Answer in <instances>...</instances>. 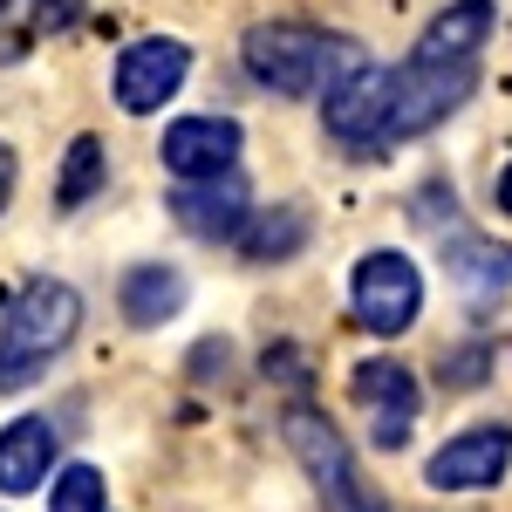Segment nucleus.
Segmentation results:
<instances>
[{"label": "nucleus", "instance_id": "nucleus-1", "mask_svg": "<svg viewBox=\"0 0 512 512\" xmlns=\"http://www.w3.org/2000/svg\"><path fill=\"white\" fill-rule=\"evenodd\" d=\"M239 55H246V76L274 96H328L342 76L369 62L362 41L308 28V21H260V28H246Z\"/></svg>", "mask_w": 512, "mask_h": 512}, {"label": "nucleus", "instance_id": "nucleus-2", "mask_svg": "<svg viewBox=\"0 0 512 512\" xmlns=\"http://www.w3.org/2000/svg\"><path fill=\"white\" fill-rule=\"evenodd\" d=\"M82 294L69 280H28L0 321V390H28L55 355L76 342Z\"/></svg>", "mask_w": 512, "mask_h": 512}, {"label": "nucleus", "instance_id": "nucleus-3", "mask_svg": "<svg viewBox=\"0 0 512 512\" xmlns=\"http://www.w3.org/2000/svg\"><path fill=\"white\" fill-rule=\"evenodd\" d=\"M280 437H287L294 465L308 472V485L321 492V506H328V512H390V499L362 478L349 437L335 431L328 410H315V403H287V410H280Z\"/></svg>", "mask_w": 512, "mask_h": 512}, {"label": "nucleus", "instance_id": "nucleus-4", "mask_svg": "<svg viewBox=\"0 0 512 512\" xmlns=\"http://www.w3.org/2000/svg\"><path fill=\"white\" fill-rule=\"evenodd\" d=\"M349 308L355 321L369 328V335H403L410 321L424 315V274H417V260L410 253H396V246H376V253H362L349 274Z\"/></svg>", "mask_w": 512, "mask_h": 512}, {"label": "nucleus", "instance_id": "nucleus-5", "mask_svg": "<svg viewBox=\"0 0 512 512\" xmlns=\"http://www.w3.org/2000/svg\"><path fill=\"white\" fill-rule=\"evenodd\" d=\"M478 89V69H431V62H403L390 76V123H383V144L403 137H424L451 117L465 96Z\"/></svg>", "mask_w": 512, "mask_h": 512}, {"label": "nucleus", "instance_id": "nucleus-6", "mask_svg": "<svg viewBox=\"0 0 512 512\" xmlns=\"http://www.w3.org/2000/svg\"><path fill=\"white\" fill-rule=\"evenodd\" d=\"M185 76H192V48L178 35H144L117 55V76L110 82H117V103L130 117H151V110H164L185 89Z\"/></svg>", "mask_w": 512, "mask_h": 512}, {"label": "nucleus", "instance_id": "nucleus-7", "mask_svg": "<svg viewBox=\"0 0 512 512\" xmlns=\"http://www.w3.org/2000/svg\"><path fill=\"white\" fill-rule=\"evenodd\" d=\"M355 403L369 410V431L383 451H403L410 444V424H417V376L396 362V355H369V362H355L349 376Z\"/></svg>", "mask_w": 512, "mask_h": 512}, {"label": "nucleus", "instance_id": "nucleus-8", "mask_svg": "<svg viewBox=\"0 0 512 512\" xmlns=\"http://www.w3.org/2000/svg\"><path fill=\"white\" fill-rule=\"evenodd\" d=\"M512 465V431L506 424H478V431H458L451 444H437V458L424 465L437 492H485L499 485Z\"/></svg>", "mask_w": 512, "mask_h": 512}, {"label": "nucleus", "instance_id": "nucleus-9", "mask_svg": "<svg viewBox=\"0 0 512 512\" xmlns=\"http://www.w3.org/2000/svg\"><path fill=\"white\" fill-rule=\"evenodd\" d=\"M390 76L396 69L362 62L355 76H342L328 96H321V123H328L342 144H383V123H390Z\"/></svg>", "mask_w": 512, "mask_h": 512}, {"label": "nucleus", "instance_id": "nucleus-10", "mask_svg": "<svg viewBox=\"0 0 512 512\" xmlns=\"http://www.w3.org/2000/svg\"><path fill=\"white\" fill-rule=\"evenodd\" d=\"M171 219L192 239H239L246 219H253V198H246V178L239 171H219V178H192L171 192Z\"/></svg>", "mask_w": 512, "mask_h": 512}, {"label": "nucleus", "instance_id": "nucleus-11", "mask_svg": "<svg viewBox=\"0 0 512 512\" xmlns=\"http://www.w3.org/2000/svg\"><path fill=\"white\" fill-rule=\"evenodd\" d=\"M239 123L233 117H178L164 130V171L171 178H219V171H233L239 164Z\"/></svg>", "mask_w": 512, "mask_h": 512}, {"label": "nucleus", "instance_id": "nucleus-12", "mask_svg": "<svg viewBox=\"0 0 512 512\" xmlns=\"http://www.w3.org/2000/svg\"><path fill=\"white\" fill-rule=\"evenodd\" d=\"M492 21H499L492 0H451L431 28L417 35V55H410V62H431V69H478V48L492 41Z\"/></svg>", "mask_w": 512, "mask_h": 512}, {"label": "nucleus", "instance_id": "nucleus-13", "mask_svg": "<svg viewBox=\"0 0 512 512\" xmlns=\"http://www.w3.org/2000/svg\"><path fill=\"white\" fill-rule=\"evenodd\" d=\"M48 472H55V431H48V417H14L0 431V492L7 499L41 492Z\"/></svg>", "mask_w": 512, "mask_h": 512}, {"label": "nucleus", "instance_id": "nucleus-14", "mask_svg": "<svg viewBox=\"0 0 512 512\" xmlns=\"http://www.w3.org/2000/svg\"><path fill=\"white\" fill-rule=\"evenodd\" d=\"M444 267H451L458 294H465L472 308L499 301V294L512 287V260L492 246V239H478V233H451V239H444Z\"/></svg>", "mask_w": 512, "mask_h": 512}, {"label": "nucleus", "instance_id": "nucleus-15", "mask_svg": "<svg viewBox=\"0 0 512 512\" xmlns=\"http://www.w3.org/2000/svg\"><path fill=\"white\" fill-rule=\"evenodd\" d=\"M117 301H123V321H130V328H164V321L185 308V274H178V267H158V260H144V267L123 274Z\"/></svg>", "mask_w": 512, "mask_h": 512}, {"label": "nucleus", "instance_id": "nucleus-16", "mask_svg": "<svg viewBox=\"0 0 512 512\" xmlns=\"http://www.w3.org/2000/svg\"><path fill=\"white\" fill-rule=\"evenodd\" d=\"M308 239V212L301 205H280V212H253L246 233H239V253L246 260H294Z\"/></svg>", "mask_w": 512, "mask_h": 512}, {"label": "nucleus", "instance_id": "nucleus-17", "mask_svg": "<svg viewBox=\"0 0 512 512\" xmlns=\"http://www.w3.org/2000/svg\"><path fill=\"white\" fill-rule=\"evenodd\" d=\"M103 178H110L103 144H96V137H76V144H69V158H62V178H55V205H62V212L89 205V198L103 192Z\"/></svg>", "mask_w": 512, "mask_h": 512}, {"label": "nucleus", "instance_id": "nucleus-18", "mask_svg": "<svg viewBox=\"0 0 512 512\" xmlns=\"http://www.w3.org/2000/svg\"><path fill=\"white\" fill-rule=\"evenodd\" d=\"M110 492H103V472L96 465H69L55 472V492H48V512H103Z\"/></svg>", "mask_w": 512, "mask_h": 512}, {"label": "nucleus", "instance_id": "nucleus-19", "mask_svg": "<svg viewBox=\"0 0 512 512\" xmlns=\"http://www.w3.org/2000/svg\"><path fill=\"white\" fill-rule=\"evenodd\" d=\"M485 369H492V349H465V355H451V362H444V383H451V390H472Z\"/></svg>", "mask_w": 512, "mask_h": 512}, {"label": "nucleus", "instance_id": "nucleus-20", "mask_svg": "<svg viewBox=\"0 0 512 512\" xmlns=\"http://www.w3.org/2000/svg\"><path fill=\"white\" fill-rule=\"evenodd\" d=\"M14 7H28L41 28H69V21H82V0H14Z\"/></svg>", "mask_w": 512, "mask_h": 512}, {"label": "nucleus", "instance_id": "nucleus-21", "mask_svg": "<svg viewBox=\"0 0 512 512\" xmlns=\"http://www.w3.org/2000/svg\"><path fill=\"white\" fill-rule=\"evenodd\" d=\"M14 178H21V164H14L7 144H0V212H7V198H14Z\"/></svg>", "mask_w": 512, "mask_h": 512}, {"label": "nucleus", "instance_id": "nucleus-22", "mask_svg": "<svg viewBox=\"0 0 512 512\" xmlns=\"http://www.w3.org/2000/svg\"><path fill=\"white\" fill-rule=\"evenodd\" d=\"M499 212H512V164L499 171Z\"/></svg>", "mask_w": 512, "mask_h": 512}]
</instances>
